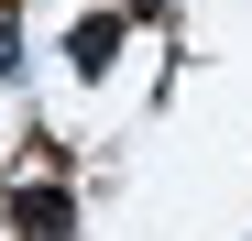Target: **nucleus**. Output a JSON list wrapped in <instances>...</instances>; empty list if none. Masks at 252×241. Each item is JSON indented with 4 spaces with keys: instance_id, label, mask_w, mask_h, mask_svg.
I'll use <instances>...</instances> for the list:
<instances>
[{
    "instance_id": "obj_3",
    "label": "nucleus",
    "mask_w": 252,
    "mask_h": 241,
    "mask_svg": "<svg viewBox=\"0 0 252 241\" xmlns=\"http://www.w3.org/2000/svg\"><path fill=\"white\" fill-rule=\"evenodd\" d=\"M0 77H11V11H0Z\"/></svg>"
},
{
    "instance_id": "obj_1",
    "label": "nucleus",
    "mask_w": 252,
    "mask_h": 241,
    "mask_svg": "<svg viewBox=\"0 0 252 241\" xmlns=\"http://www.w3.org/2000/svg\"><path fill=\"white\" fill-rule=\"evenodd\" d=\"M11 219H22L33 241H66V230H77V197H66V186H22V197H11Z\"/></svg>"
},
{
    "instance_id": "obj_2",
    "label": "nucleus",
    "mask_w": 252,
    "mask_h": 241,
    "mask_svg": "<svg viewBox=\"0 0 252 241\" xmlns=\"http://www.w3.org/2000/svg\"><path fill=\"white\" fill-rule=\"evenodd\" d=\"M110 44H121V11H99V22H77V44H66V55L88 66V77H99V66H110Z\"/></svg>"
},
{
    "instance_id": "obj_4",
    "label": "nucleus",
    "mask_w": 252,
    "mask_h": 241,
    "mask_svg": "<svg viewBox=\"0 0 252 241\" xmlns=\"http://www.w3.org/2000/svg\"><path fill=\"white\" fill-rule=\"evenodd\" d=\"M121 11H154V0H121Z\"/></svg>"
}]
</instances>
